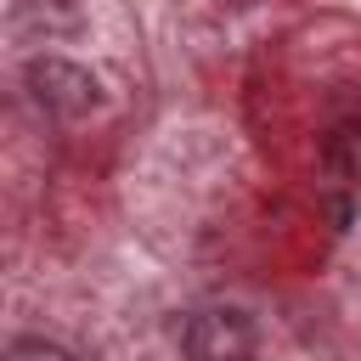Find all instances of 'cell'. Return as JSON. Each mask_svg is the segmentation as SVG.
Instances as JSON below:
<instances>
[{
    "label": "cell",
    "instance_id": "obj_1",
    "mask_svg": "<svg viewBox=\"0 0 361 361\" xmlns=\"http://www.w3.org/2000/svg\"><path fill=\"white\" fill-rule=\"evenodd\" d=\"M23 85H28V96H34L45 113H56V118H85V113L102 107L96 73L79 68V62H68V56H34V62L23 68Z\"/></svg>",
    "mask_w": 361,
    "mask_h": 361
},
{
    "label": "cell",
    "instance_id": "obj_2",
    "mask_svg": "<svg viewBox=\"0 0 361 361\" xmlns=\"http://www.w3.org/2000/svg\"><path fill=\"white\" fill-rule=\"evenodd\" d=\"M180 350L186 361H254V322L231 305L192 310L180 327Z\"/></svg>",
    "mask_w": 361,
    "mask_h": 361
},
{
    "label": "cell",
    "instance_id": "obj_3",
    "mask_svg": "<svg viewBox=\"0 0 361 361\" xmlns=\"http://www.w3.org/2000/svg\"><path fill=\"white\" fill-rule=\"evenodd\" d=\"M322 169H327L333 186L361 192V118H344V124L327 130V141H322Z\"/></svg>",
    "mask_w": 361,
    "mask_h": 361
},
{
    "label": "cell",
    "instance_id": "obj_4",
    "mask_svg": "<svg viewBox=\"0 0 361 361\" xmlns=\"http://www.w3.org/2000/svg\"><path fill=\"white\" fill-rule=\"evenodd\" d=\"M6 361H73L62 344H51V338H11L6 344Z\"/></svg>",
    "mask_w": 361,
    "mask_h": 361
}]
</instances>
